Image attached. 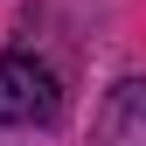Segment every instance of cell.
<instances>
[{"label": "cell", "mask_w": 146, "mask_h": 146, "mask_svg": "<svg viewBox=\"0 0 146 146\" xmlns=\"http://www.w3.org/2000/svg\"><path fill=\"white\" fill-rule=\"evenodd\" d=\"M63 111V90H56V70L35 63L28 49L0 56V125H49Z\"/></svg>", "instance_id": "obj_1"}, {"label": "cell", "mask_w": 146, "mask_h": 146, "mask_svg": "<svg viewBox=\"0 0 146 146\" xmlns=\"http://www.w3.org/2000/svg\"><path fill=\"white\" fill-rule=\"evenodd\" d=\"M98 146H146V77H125L111 98H104Z\"/></svg>", "instance_id": "obj_2"}]
</instances>
